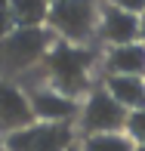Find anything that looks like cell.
<instances>
[{
  "label": "cell",
  "instance_id": "cell-9",
  "mask_svg": "<svg viewBox=\"0 0 145 151\" xmlns=\"http://www.w3.org/2000/svg\"><path fill=\"white\" fill-rule=\"evenodd\" d=\"M108 74L117 77H145V43H127V46H111L105 56Z\"/></svg>",
  "mask_w": 145,
  "mask_h": 151
},
{
  "label": "cell",
  "instance_id": "cell-11",
  "mask_svg": "<svg viewBox=\"0 0 145 151\" xmlns=\"http://www.w3.org/2000/svg\"><path fill=\"white\" fill-rule=\"evenodd\" d=\"M6 3L16 19V28H43L53 0H6Z\"/></svg>",
  "mask_w": 145,
  "mask_h": 151
},
{
  "label": "cell",
  "instance_id": "cell-15",
  "mask_svg": "<svg viewBox=\"0 0 145 151\" xmlns=\"http://www.w3.org/2000/svg\"><path fill=\"white\" fill-rule=\"evenodd\" d=\"M108 3L123 12H133V16H145V0H108Z\"/></svg>",
  "mask_w": 145,
  "mask_h": 151
},
{
  "label": "cell",
  "instance_id": "cell-16",
  "mask_svg": "<svg viewBox=\"0 0 145 151\" xmlns=\"http://www.w3.org/2000/svg\"><path fill=\"white\" fill-rule=\"evenodd\" d=\"M139 43H145V16L139 19Z\"/></svg>",
  "mask_w": 145,
  "mask_h": 151
},
{
  "label": "cell",
  "instance_id": "cell-5",
  "mask_svg": "<svg viewBox=\"0 0 145 151\" xmlns=\"http://www.w3.org/2000/svg\"><path fill=\"white\" fill-rule=\"evenodd\" d=\"M71 145H74L71 123H31L28 129L3 136L6 151H71Z\"/></svg>",
  "mask_w": 145,
  "mask_h": 151
},
{
  "label": "cell",
  "instance_id": "cell-18",
  "mask_svg": "<svg viewBox=\"0 0 145 151\" xmlns=\"http://www.w3.org/2000/svg\"><path fill=\"white\" fill-rule=\"evenodd\" d=\"M71 151H80V145H71Z\"/></svg>",
  "mask_w": 145,
  "mask_h": 151
},
{
  "label": "cell",
  "instance_id": "cell-4",
  "mask_svg": "<svg viewBox=\"0 0 145 151\" xmlns=\"http://www.w3.org/2000/svg\"><path fill=\"white\" fill-rule=\"evenodd\" d=\"M130 111L114 99L105 86H96L80 105V129L84 136H105V133H123Z\"/></svg>",
  "mask_w": 145,
  "mask_h": 151
},
{
  "label": "cell",
  "instance_id": "cell-10",
  "mask_svg": "<svg viewBox=\"0 0 145 151\" xmlns=\"http://www.w3.org/2000/svg\"><path fill=\"white\" fill-rule=\"evenodd\" d=\"M105 90L111 93L127 111L145 108V77H117V74H108L105 77Z\"/></svg>",
  "mask_w": 145,
  "mask_h": 151
},
{
  "label": "cell",
  "instance_id": "cell-2",
  "mask_svg": "<svg viewBox=\"0 0 145 151\" xmlns=\"http://www.w3.org/2000/svg\"><path fill=\"white\" fill-rule=\"evenodd\" d=\"M53 50V31L50 28H16L9 37L0 40V80L25 77Z\"/></svg>",
  "mask_w": 145,
  "mask_h": 151
},
{
  "label": "cell",
  "instance_id": "cell-19",
  "mask_svg": "<svg viewBox=\"0 0 145 151\" xmlns=\"http://www.w3.org/2000/svg\"><path fill=\"white\" fill-rule=\"evenodd\" d=\"M0 151H6V148H3V142H0Z\"/></svg>",
  "mask_w": 145,
  "mask_h": 151
},
{
  "label": "cell",
  "instance_id": "cell-6",
  "mask_svg": "<svg viewBox=\"0 0 145 151\" xmlns=\"http://www.w3.org/2000/svg\"><path fill=\"white\" fill-rule=\"evenodd\" d=\"M31 123H37V117L31 111L28 93L19 90L12 80H0V133L12 136L19 129H28Z\"/></svg>",
  "mask_w": 145,
  "mask_h": 151
},
{
  "label": "cell",
  "instance_id": "cell-13",
  "mask_svg": "<svg viewBox=\"0 0 145 151\" xmlns=\"http://www.w3.org/2000/svg\"><path fill=\"white\" fill-rule=\"evenodd\" d=\"M123 133L130 136V142H133V145H145V108H139V111H130Z\"/></svg>",
  "mask_w": 145,
  "mask_h": 151
},
{
  "label": "cell",
  "instance_id": "cell-14",
  "mask_svg": "<svg viewBox=\"0 0 145 151\" xmlns=\"http://www.w3.org/2000/svg\"><path fill=\"white\" fill-rule=\"evenodd\" d=\"M12 31H16V19H12V12H9V3L0 0V40L9 37Z\"/></svg>",
  "mask_w": 145,
  "mask_h": 151
},
{
  "label": "cell",
  "instance_id": "cell-3",
  "mask_svg": "<svg viewBox=\"0 0 145 151\" xmlns=\"http://www.w3.org/2000/svg\"><path fill=\"white\" fill-rule=\"evenodd\" d=\"M96 22H99L96 0H53L50 16H46L50 31L74 46H80L84 40L93 37Z\"/></svg>",
  "mask_w": 145,
  "mask_h": 151
},
{
  "label": "cell",
  "instance_id": "cell-8",
  "mask_svg": "<svg viewBox=\"0 0 145 151\" xmlns=\"http://www.w3.org/2000/svg\"><path fill=\"white\" fill-rule=\"evenodd\" d=\"M139 19L142 16H133V12H123L117 6H102L99 12V37L111 46H127V43H136L139 40Z\"/></svg>",
  "mask_w": 145,
  "mask_h": 151
},
{
  "label": "cell",
  "instance_id": "cell-7",
  "mask_svg": "<svg viewBox=\"0 0 145 151\" xmlns=\"http://www.w3.org/2000/svg\"><path fill=\"white\" fill-rule=\"evenodd\" d=\"M28 99L37 123H71L74 117H80V102L56 93L53 86H34Z\"/></svg>",
  "mask_w": 145,
  "mask_h": 151
},
{
  "label": "cell",
  "instance_id": "cell-1",
  "mask_svg": "<svg viewBox=\"0 0 145 151\" xmlns=\"http://www.w3.org/2000/svg\"><path fill=\"white\" fill-rule=\"evenodd\" d=\"M93 52L74 43H53L46 59L40 62V74H43V86H53L56 93L68 99H80L89 93V68H93Z\"/></svg>",
  "mask_w": 145,
  "mask_h": 151
},
{
  "label": "cell",
  "instance_id": "cell-17",
  "mask_svg": "<svg viewBox=\"0 0 145 151\" xmlns=\"http://www.w3.org/2000/svg\"><path fill=\"white\" fill-rule=\"evenodd\" d=\"M136 151H145V145H136Z\"/></svg>",
  "mask_w": 145,
  "mask_h": 151
},
{
  "label": "cell",
  "instance_id": "cell-12",
  "mask_svg": "<svg viewBox=\"0 0 145 151\" xmlns=\"http://www.w3.org/2000/svg\"><path fill=\"white\" fill-rule=\"evenodd\" d=\"M80 151H136L127 133H105V136H84Z\"/></svg>",
  "mask_w": 145,
  "mask_h": 151
}]
</instances>
